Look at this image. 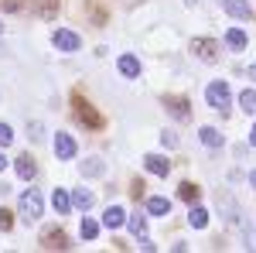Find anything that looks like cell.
<instances>
[{
    "label": "cell",
    "mask_w": 256,
    "mask_h": 253,
    "mask_svg": "<svg viewBox=\"0 0 256 253\" xmlns=\"http://www.w3.org/2000/svg\"><path fill=\"white\" fill-rule=\"evenodd\" d=\"M72 113H76V120H79L86 130H102V113L82 93H72Z\"/></svg>",
    "instance_id": "1"
},
{
    "label": "cell",
    "mask_w": 256,
    "mask_h": 253,
    "mask_svg": "<svg viewBox=\"0 0 256 253\" xmlns=\"http://www.w3.org/2000/svg\"><path fill=\"white\" fill-rule=\"evenodd\" d=\"M41 212H44V198H41V192L38 188H28V192L20 195V215L31 219V222H38Z\"/></svg>",
    "instance_id": "2"
},
{
    "label": "cell",
    "mask_w": 256,
    "mask_h": 253,
    "mask_svg": "<svg viewBox=\"0 0 256 253\" xmlns=\"http://www.w3.org/2000/svg\"><path fill=\"white\" fill-rule=\"evenodd\" d=\"M205 96H208V103L216 106L218 113H226V110H229V103H232V93H229V82H212V86L205 89Z\"/></svg>",
    "instance_id": "3"
},
{
    "label": "cell",
    "mask_w": 256,
    "mask_h": 253,
    "mask_svg": "<svg viewBox=\"0 0 256 253\" xmlns=\"http://www.w3.org/2000/svg\"><path fill=\"white\" fill-rule=\"evenodd\" d=\"M41 246H44V250H68V246H72V239H68L65 229L52 226V229H44V236H41Z\"/></svg>",
    "instance_id": "4"
},
{
    "label": "cell",
    "mask_w": 256,
    "mask_h": 253,
    "mask_svg": "<svg viewBox=\"0 0 256 253\" xmlns=\"http://www.w3.org/2000/svg\"><path fill=\"white\" fill-rule=\"evenodd\" d=\"M164 110H168L178 123L192 120V106H188V99H184V96H164Z\"/></svg>",
    "instance_id": "5"
},
{
    "label": "cell",
    "mask_w": 256,
    "mask_h": 253,
    "mask_svg": "<svg viewBox=\"0 0 256 253\" xmlns=\"http://www.w3.org/2000/svg\"><path fill=\"white\" fill-rule=\"evenodd\" d=\"M192 52H195V59H202V62H218V45L212 38H195L192 41Z\"/></svg>",
    "instance_id": "6"
},
{
    "label": "cell",
    "mask_w": 256,
    "mask_h": 253,
    "mask_svg": "<svg viewBox=\"0 0 256 253\" xmlns=\"http://www.w3.org/2000/svg\"><path fill=\"white\" fill-rule=\"evenodd\" d=\"M52 41H55V48H58V52H79V35H76V31H65V28H58V31H55V35H52Z\"/></svg>",
    "instance_id": "7"
},
{
    "label": "cell",
    "mask_w": 256,
    "mask_h": 253,
    "mask_svg": "<svg viewBox=\"0 0 256 253\" xmlns=\"http://www.w3.org/2000/svg\"><path fill=\"white\" fill-rule=\"evenodd\" d=\"M218 4H222V11H226V14H232V18H239V21H250V18H253L250 0H218Z\"/></svg>",
    "instance_id": "8"
},
{
    "label": "cell",
    "mask_w": 256,
    "mask_h": 253,
    "mask_svg": "<svg viewBox=\"0 0 256 253\" xmlns=\"http://www.w3.org/2000/svg\"><path fill=\"white\" fill-rule=\"evenodd\" d=\"M144 164H147L150 175H158V178H168V171H171V161H168L164 154H147V157H144Z\"/></svg>",
    "instance_id": "9"
},
{
    "label": "cell",
    "mask_w": 256,
    "mask_h": 253,
    "mask_svg": "<svg viewBox=\"0 0 256 253\" xmlns=\"http://www.w3.org/2000/svg\"><path fill=\"white\" fill-rule=\"evenodd\" d=\"M76 140L68 134H55V154H58V161H68V157H76Z\"/></svg>",
    "instance_id": "10"
},
{
    "label": "cell",
    "mask_w": 256,
    "mask_h": 253,
    "mask_svg": "<svg viewBox=\"0 0 256 253\" xmlns=\"http://www.w3.org/2000/svg\"><path fill=\"white\" fill-rule=\"evenodd\" d=\"M58 7H62V0H34V11H38L41 21H55L58 18Z\"/></svg>",
    "instance_id": "11"
},
{
    "label": "cell",
    "mask_w": 256,
    "mask_h": 253,
    "mask_svg": "<svg viewBox=\"0 0 256 253\" xmlns=\"http://www.w3.org/2000/svg\"><path fill=\"white\" fill-rule=\"evenodd\" d=\"M123 222H126V212H123L120 205H110V209L102 212V226H106V229H120Z\"/></svg>",
    "instance_id": "12"
},
{
    "label": "cell",
    "mask_w": 256,
    "mask_h": 253,
    "mask_svg": "<svg viewBox=\"0 0 256 253\" xmlns=\"http://www.w3.org/2000/svg\"><path fill=\"white\" fill-rule=\"evenodd\" d=\"M18 175L24 178V181H31V178L38 175V164H34V157H31V154H20L18 157Z\"/></svg>",
    "instance_id": "13"
},
{
    "label": "cell",
    "mask_w": 256,
    "mask_h": 253,
    "mask_svg": "<svg viewBox=\"0 0 256 253\" xmlns=\"http://www.w3.org/2000/svg\"><path fill=\"white\" fill-rule=\"evenodd\" d=\"M52 205H55V212H58V215H68V209H72L76 202L68 198V192H65V188H55V195H52Z\"/></svg>",
    "instance_id": "14"
},
{
    "label": "cell",
    "mask_w": 256,
    "mask_h": 253,
    "mask_svg": "<svg viewBox=\"0 0 256 253\" xmlns=\"http://www.w3.org/2000/svg\"><path fill=\"white\" fill-rule=\"evenodd\" d=\"M198 140H202L205 147H222V144H226L216 127H202V130H198Z\"/></svg>",
    "instance_id": "15"
},
{
    "label": "cell",
    "mask_w": 256,
    "mask_h": 253,
    "mask_svg": "<svg viewBox=\"0 0 256 253\" xmlns=\"http://www.w3.org/2000/svg\"><path fill=\"white\" fill-rule=\"evenodd\" d=\"M120 72L126 79H137L140 76V62H137V55H120Z\"/></svg>",
    "instance_id": "16"
},
{
    "label": "cell",
    "mask_w": 256,
    "mask_h": 253,
    "mask_svg": "<svg viewBox=\"0 0 256 253\" xmlns=\"http://www.w3.org/2000/svg\"><path fill=\"white\" fill-rule=\"evenodd\" d=\"M79 171H82L86 178H99L102 171H106V164H102L99 157H89V161H82V164H79Z\"/></svg>",
    "instance_id": "17"
},
{
    "label": "cell",
    "mask_w": 256,
    "mask_h": 253,
    "mask_svg": "<svg viewBox=\"0 0 256 253\" xmlns=\"http://www.w3.org/2000/svg\"><path fill=\"white\" fill-rule=\"evenodd\" d=\"M178 195H181L184 202H192V205H195L198 198H202V188H198L195 181H181V185H178Z\"/></svg>",
    "instance_id": "18"
},
{
    "label": "cell",
    "mask_w": 256,
    "mask_h": 253,
    "mask_svg": "<svg viewBox=\"0 0 256 253\" xmlns=\"http://www.w3.org/2000/svg\"><path fill=\"white\" fill-rule=\"evenodd\" d=\"M188 226H195V229H205V226H208V212H205L202 205H192V212H188Z\"/></svg>",
    "instance_id": "19"
},
{
    "label": "cell",
    "mask_w": 256,
    "mask_h": 253,
    "mask_svg": "<svg viewBox=\"0 0 256 253\" xmlns=\"http://www.w3.org/2000/svg\"><path fill=\"white\" fill-rule=\"evenodd\" d=\"M168 209H171V202H168V198H160V195L147 198V212H150V215H164Z\"/></svg>",
    "instance_id": "20"
},
{
    "label": "cell",
    "mask_w": 256,
    "mask_h": 253,
    "mask_svg": "<svg viewBox=\"0 0 256 253\" xmlns=\"http://www.w3.org/2000/svg\"><path fill=\"white\" fill-rule=\"evenodd\" d=\"M86 11H89V21H92V24H96V28H106V11H102V7H99V4H92V0H89V7H86Z\"/></svg>",
    "instance_id": "21"
},
{
    "label": "cell",
    "mask_w": 256,
    "mask_h": 253,
    "mask_svg": "<svg viewBox=\"0 0 256 253\" xmlns=\"http://www.w3.org/2000/svg\"><path fill=\"white\" fill-rule=\"evenodd\" d=\"M226 45H229V48H236V52H242V48H246V35H242L239 28H229V35H226Z\"/></svg>",
    "instance_id": "22"
},
{
    "label": "cell",
    "mask_w": 256,
    "mask_h": 253,
    "mask_svg": "<svg viewBox=\"0 0 256 253\" xmlns=\"http://www.w3.org/2000/svg\"><path fill=\"white\" fill-rule=\"evenodd\" d=\"M130 233L137 239H147V219L144 215H130Z\"/></svg>",
    "instance_id": "23"
},
{
    "label": "cell",
    "mask_w": 256,
    "mask_h": 253,
    "mask_svg": "<svg viewBox=\"0 0 256 253\" xmlns=\"http://www.w3.org/2000/svg\"><path fill=\"white\" fill-rule=\"evenodd\" d=\"M239 103H242L246 113H253V117H256V89H246V93L239 96Z\"/></svg>",
    "instance_id": "24"
},
{
    "label": "cell",
    "mask_w": 256,
    "mask_h": 253,
    "mask_svg": "<svg viewBox=\"0 0 256 253\" xmlns=\"http://www.w3.org/2000/svg\"><path fill=\"white\" fill-rule=\"evenodd\" d=\"M82 236H86V239H96L99 236V222L96 219H82Z\"/></svg>",
    "instance_id": "25"
},
{
    "label": "cell",
    "mask_w": 256,
    "mask_h": 253,
    "mask_svg": "<svg viewBox=\"0 0 256 253\" xmlns=\"http://www.w3.org/2000/svg\"><path fill=\"white\" fill-rule=\"evenodd\" d=\"M14 229V215H10V209H0V233H10Z\"/></svg>",
    "instance_id": "26"
},
{
    "label": "cell",
    "mask_w": 256,
    "mask_h": 253,
    "mask_svg": "<svg viewBox=\"0 0 256 253\" xmlns=\"http://www.w3.org/2000/svg\"><path fill=\"white\" fill-rule=\"evenodd\" d=\"M0 11L4 14H18V11H24V0H0Z\"/></svg>",
    "instance_id": "27"
},
{
    "label": "cell",
    "mask_w": 256,
    "mask_h": 253,
    "mask_svg": "<svg viewBox=\"0 0 256 253\" xmlns=\"http://www.w3.org/2000/svg\"><path fill=\"white\" fill-rule=\"evenodd\" d=\"M72 202H76L79 209H92V195H89V192H76V198H72Z\"/></svg>",
    "instance_id": "28"
},
{
    "label": "cell",
    "mask_w": 256,
    "mask_h": 253,
    "mask_svg": "<svg viewBox=\"0 0 256 253\" xmlns=\"http://www.w3.org/2000/svg\"><path fill=\"white\" fill-rule=\"evenodd\" d=\"M28 137H31L34 144H41V140H44V127H41V123H31V127H28Z\"/></svg>",
    "instance_id": "29"
},
{
    "label": "cell",
    "mask_w": 256,
    "mask_h": 253,
    "mask_svg": "<svg viewBox=\"0 0 256 253\" xmlns=\"http://www.w3.org/2000/svg\"><path fill=\"white\" fill-rule=\"evenodd\" d=\"M10 140H14V130H10L7 123H0V147H7Z\"/></svg>",
    "instance_id": "30"
},
{
    "label": "cell",
    "mask_w": 256,
    "mask_h": 253,
    "mask_svg": "<svg viewBox=\"0 0 256 253\" xmlns=\"http://www.w3.org/2000/svg\"><path fill=\"white\" fill-rule=\"evenodd\" d=\"M246 250H256V226L246 229Z\"/></svg>",
    "instance_id": "31"
},
{
    "label": "cell",
    "mask_w": 256,
    "mask_h": 253,
    "mask_svg": "<svg viewBox=\"0 0 256 253\" xmlns=\"http://www.w3.org/2000/svg\"><path fill=\"white\" fill-rule=\"evenodd\" d=\"M160 144L164 147H178V134H160Z\"/></svg>",
    "instance_id": "32"
},
{
    "label": "cell",
    "mask_w": 256,
    "mask_h": 253,
    "mask_svg": "<svg viewBox=\"0 0 256 253\" xmlns=\"http://www.w3.org/2000/svg\"><path fill=\"white\" fill-rule=\"evenodd\" d=\"M130 195H134V198H144V181H134V185H130Z\"/></svg>",
    "instance_id": "33"
},
{
    "label": "cell",
    "mask_w": 256,
    "mask_h": 253,
    "mask_svg": "<svg viewBox=\"0 0 256 253\" xmlns=\"http://www.w3.org/2000/svg\"><path fill=\"white\" fill-rule=\"evenodd\" d=\"M250 144L256 147V123H253V130H250Z\"/></svg>",
    "instance_id": "34"
},
{
    "label": "cell",
    "mask_w": 256,
    "mask_h": 253,
    "mask_svg": "<svg viewBox=\"0 0 256 253\" xmlns=\"http://www.w3.org/2000/svg\"><path fill=\"white\" fill-rule=\"evenodd\" d=\"M4 168H7V157H4V154H0V171H4Z\"/></svg>",
    "instance_id": "35"
},
{
    "label": "cell",
    "mask_w": 256,
    "mask_h": 253,
    "mask_svg": "<svg viewBox=\"0 0 256 253\" xmlns=\"http://www.w3.org/2000/svg\"><path fill=\"white\" fill-rule=\"evenodd\" d=\"M250 185H253V188H256V171H253V175H250Z\"/></svg>",
    "instance_id": "36"
},
{
    "label": "cell",
    "mask_w": 256,
    "mask_h": 253,
    "mask_svg": "<svg viewBox=\"0 0 256 253\" xmlns=\"http://www.w3.org/2000/svg\"><path fill=\"white\" fill-rule=\"evenodd\" d=\"M250 76H253V79H256V62H253V69H250Z\"/></svg>",
    "instance_id": "37"
},
{
    "label": "cell",
    "mask_w": 256,
    "mask_h": 253,
    "mask_svg": "<svg viewBox=\"0 0 256 253\" xmlns=\"http://www.w3.org/2000/svg\"><path fill=\"white\" fill-rule=\"evenodd\" d=\"M184 4H188V7H195V4H198V0H184Z\"/></svg>",
    "instance_id": "38"
},
{
    "label": "cell",
    "mask_w": 256,
    "mask_h": 253,
    "mask_svg": "<svg viewBox=\"0 0 256 253\" xmlns=\"http://www.w3.org/2000/svg\"><path fill=\"white\" fill-rule=\"evenodd\" d=\"M0 35H4V24H0Z\"/></svg>",
    "instance_id": "39"
}]
</instances>
